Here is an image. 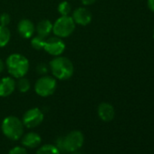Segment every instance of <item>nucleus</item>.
Here are the masks:
<instances>
[{
	"label": "nucleus",
	"instance_id": "f257e3e1",
	"mask_svg": "<svg viewBox=\"0 0 154 154\" xmlns=\"http://www.w3.org/2000/svg\"><path fill=\"white\" fill-rule=\"evenodd\" d=\"M49 69L57 80H68L73 74L74 67L70 59L63 56H55L49 63Z\"/></svg>",
	"mask_w": 154,
	"mask_h": 154
},
{
	"label": "nucleus",
	"instance_id": "f03ea898",
	"mask_svg": "<svg viewBox=\"0 0 154 154\" xmlns=\"http://www.w3.org/2000/svg\"><path fill=\"white\" fill-rule=\"evenodd\" d=\"M6 66L8 72L13 78H21L25 77L29 71V61L28 59L20 54H10L6 61Z\"/></svg>",
	"mask_w": 154,
	"mask_h": 154
},
{
	"label": "nucleus",
	"instance_id": "7ed1b4c3",
	"mask_svg": "<svg viewBox=\"0 0 154 154\" xmlns=\"http://www.w3.org/2000/svg\"><path fill=\"white\" fill-rule=\"evenodd\" d=\"M3 134L11 140H17L24 134L23 122L16 116L6 117L1 124Z\"/></svg>",
	"mask_w": 154,
	"mask_h": 154
},
{
	"label": "nucleus",
	"instance_id": "20e7f679",
	"mask_svg": "<svg viewBox=\"0 0 154 154\" xmlns=\"http://www.w3.org/2000/svg\"><path fill=\"white\" fill-rule=\"evenodd\" d=\"M75 29V23L70 16H61L53 24V33L60 38L70 36Z\"/></svg>",
	"mask_w": 154,
	"mask_h": 154
},
{
	"label": "nucleus",
	"instance_id": "39448f33",
	"mask_svg": "<svg viewBox=\"0 0 154 154\" xmlns=\"http://www.w3.org/2000/svg\"><path fill=\"white\" fill-rule=\"evenodd\" d=\"M57 81L54 76L43 75L35 85V92L41 97H48L55 92Z\"/></svg>",
	"mask_w": 154,
	"mask_h": 154
},
{
	"label": "nucleus",
	"instance_id": "423d86ee",
	"mask_svg": "<svg viewBox=\"0 0 154 154\" xmlns=\"http://www.w3.org/2000/svg\"><path fill=\"white\" fill-rule=\"evenodd\" d=\"M63 147L65 152H73L78 150L85 142V136L80 131H72L66 136H63Z\"/></svg>",
	"mask_w": 154,
	"mask_h": 154
},
{
	"label": "nucleus",
	"instance_id": "0eeeda50",
	"mask_svg": "<svg viewBox=\"0 0 154 154\" xmlns=\"http://www.w3.org/2000/svg\"><path fill=\"white\" fill-rule=\"evenodd\" d=\"M65 44L63 38L58 36H48L45 41L44 50L50 55L60 56L65 50Z\"/></svg>",
	"mask_w": 154,
	"mask_h": 154
},
{
	"label": "nucleus",
	"instance_id": "6e6552de",
	"mask_svg": "<svg viewBox=\"0 0 154 154\" xmlns=\"http://www.w3.org/2000/svg\"><path fill=\"white\" fill-rule=\"evenodd\" d=\"M44 118V112L39 108H32L25 112L22 122L24 126L29 129H33L39 126L43 122Z\"/></svg>",
	"mask_w": 154,
	"mask_h": 154
},
{
	"label": "nucleus",
	"instance_id": "1a4fd4ad",
	"mask_svg": "<svg viewBox=\"0 0 154 154\" xmlns=\"http://www.w3.org/2000/svg\"><path fill=\"white\" fill-rule=\"evenodd\" d=\"M72 18L73 19L75 25L79 26H88L93 20V15L90 10L85 8H77L73 10Z\"/></svg>",
	"mask_w": 154,
	"mask_h": 154
},
{
	"label": "nucleus",
	"instance_id": "9d476101",
	"mask_svg": "<svg viewBox=\"0 0 154 154\" xmlns=\"http://www.w3.org/2000/svg\"><path fill=\"white\" fill-rule=\"evenodd\" d=\"M16 90V81L12 76L0 79V97H8Z\"/></svg>",
	"mask_w": 154,
	"mask_h": 154
},
{
	"label": "nucleus",
	"instance_id": "9b49d317",
	"mask_svg": "<svg viewBox=\"0 0 154 154\" xmlns=\"http://www.w3.org/2000/svg\"><path fill=\"white\" fill-rule=\"evenodd\" d=\"M17 31L19 35L26 39L33 37L35 32V26L34 23L29 19H22L17 25Z\"/></svg>",
	"mask_w": 154,
	"mask_h": 154
},
{
	"label": "nucleus",
	"instance_id": "f8f14e48",
	"mask_svg": "<svg viewBox=\"0 0 154 154\" xmlns=\"http://www.w3.org/2000/svg\"><path fill=\"white\" fill-rule=\"evenodd\" d=\"M98 116L103 122H111L115 116V110L113 106L109 103H102L98 106Z\"/></svg>",
	"mask_w": 154,
	"mask_h": 154
},
{
	"label": "nucleus",
	"instance_id": "ddd939ff",
	"mask_svg": "<svg viewBox=\"0 0 154 154\" xmlns=\"http://www.w3.org/2000/svg\"><path fill=\"white\" fill-rule=\"evenodd\" d=\"M42 139L40 135L36 132L31 131L22 136V145L26 148L34 149L38 147L41 144Z\"/></svg>",
	"mask_w": 154,
	"mask_h": 154
},
{
	"label": "nucleus",
	"instance_id": "4468645a",
	"mask_svg": "<svg viewBox=\"0 0 154 154\" xmlns=\"http://www.w3.org/2000/svg\"><path fill=\"white\" fill-rule=\"evenodd\" d=\"M35 32L37 33V35L46 39L48 36H50L51 33L53 32L52 22L48 19L41 20L35 26Z\"/></svg>",
	"mask_w": 154,
	"mask_h": 154
},
{
	"label": "nucleus",
	"instance_id": "2eb2a0df",
	"mask_svg": "<svg viewBox=\"0 0 154 154\" xmlns=\"http://www.w3.org/2000/svg\"><path fill=\"white\" fill-rule=\"evenodd\" d=\"M11 38V33L8 26H0V48L7 46Z\"/></svg>",
	"mask_w": 154,
	"mask_h": 154
},
{
	"label": "nucleus",
	"instance_id": "dca6fc26",
	"mask_svg": "<svg viewBox=\"0 0 154 154\" xmlns=\"http://www.w3.org/2000/svg\"><path fill=\"white\" fill-rule=\"evenodd\" d=\"M16 88H17V90L20 93L25 94L30 90L31 84L27 78H26V77H21V78H18V81L16 83Z\"/></svg>",
	"mask_w": 154,
	"mask_h": 154
},
{
	"label": "nucleus",
	"instance_id": "f3484780",
	"mask_svg": "<svg viewBox=\"0 0 154 154\" xmlns=\"http://www.w3.org/2000/svg\"><path fill=\"white\" fill-rule=\"evenodd\" d=\"M36 154H61L60 150L52 144H45L39 148L36 151Z\"/></svg>",
	"mask_w": 154,
	"mask_h": 154
},
{
	"label": "nucleus",
	"instance_id": "a211bd4d",
	"mask_svg": "<svg viewBox=\"0 0 154 154\" xmlns=\"http://www.w3.org/2000/svg\"><path fill=\"white\" fill-rule=\"evenodd\" d=\"M57 11L61 16H69L72 12V6L67 1H63L58 5Z\"/></svg>",
	"mask_w": 154,
	"mask_h": 154
},
{
	"label": "nucleus",
	"instance_id": "6ab92c4d",
	"mask_svg": "<svg viewBox=\"0 0 154 154\" xmlns=\"http://www.w3.org/2000/svg\"><path fill=\"white\" fill-rule=\"evenodd\" d=\"M45 38H43L39 35H35L31 39V45L35 50H42L45 46Z\"/></svg>",
	"mask_w": 154,
	"mask_h": 154
},
{
	"label": "nucleus",
	"instance_id": "aec40b11",
	"mask_svg": "<svg viewBox=\"0 0 154 154\" xmlns=\"http://www.w3.org/2000/svg\"><path fill=\"white\" fill-rule=\"evenodd\" d=\"M36 72H38V74L40 75H46L49 72V66L46 65L45 63H41L39 64H37L36 66Z\"/></svg>",
	"mask_w": 154,
	"mask_h": 154
},
{
	"label": "nucleus",
	"instance_id": "412c9836",
	"mask_svg": "<svg viewBox=\"0 0 154 154\" xmlns=\"http://www.w3.org/2000/svg\"><path fill=\"white\" fill-rule=\"evenodd\" d=\"M11 18L9 14L8 13H3L0 15V26H8L10 24Z\"/></svg>",
	"mask_w": 154,
	"mask_h": 154
},
{
	"label": "nucleus",
	"instance_id": "4be33fe9",
	"mask_svg": "<svg viewBox=\"0 0 154 154\" xmlns=\"http://www.w3.org/2000/svg\"><path fill=\"white\" fill-rule=\"evenodd\" d=\"M8 154H27V151L24 147L17 146V147H14L13 149H11L10 151L8 152Z\"/></svg>",
	"mask_w": 154,
	"mask_h": 154
},
{
	"label": "nucleus",
	"instance_id": "5701e85b",
	"mask_svg": "<svg viewBox=\"0 0 154 154\" xmlns=\"http://www.w3.org/2000/svg\"><path fill=\"white\" fill-rule=\"evenodd\" d=\"M147 5L149 9L154 13V0H147Z\"/></svg>",
	"mask_w": 154,
	"mask_h": 154
},
{
	"label": "nucleus",
	"instance_id": "b1692460",
	"mask_svg": "<svg viewBox=\"0 0 154 154\" xmlns=\"http://www.w3.org/2000/svg\"><path fill=\"white\" fill-rule=\"evenodd\" d=\"M81 1L85 6H91L96 2V0H81Z\"/></svg>",
	"mask_w": 154,
	"mask_h": 154
},
{
	"label": "nucleus",
	"instance_id": "393cba45",
	"mask_svg": "<svg viewBox=\"0 0 154 154\" xmlns=\"http://www.w3.org/2000/svg\"><path fill=\"white\" fill-rule=\"evenodd\" d=\"M5 63H4V62L1 60V59H0V73H1L3 71H4V69H5Z\"/></svg>",
	"mask_w": 154,
	"mask_h": 154
},
{
	"label": "nucleus",
	"instance_id": "a878e982",
	"mask_svg": "<svg viewBox=\"0 0 154 154\" xmlns=\"http://www.w3.org/2000/svg\"><path fill=\"white\" fill-rule=\"evenodd\" d=\"M71 154H82V153H80V152H78V151H73V152H71Z\"/></svg>",
	"mask_w": 154,
	"mask_h": 154
},
{
	"label": "nucleus",
	"instance_id": "bb28decb",
	"mask_svg": "<svg viewBox=\"0 0 154 154\" xmlns=\"http://www.w3.org/2000/svg\"><path fill=\"white\" fill-rule=\"evenodd\" d=\"M153 39H154V30H153Z\"/></svg>",
	"mask_w": 154,
	"mask_h": 154
}]
</instances>
